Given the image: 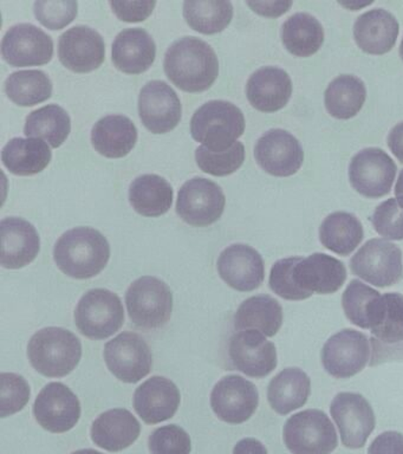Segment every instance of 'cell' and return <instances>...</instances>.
Instances as JSON below:
<instances>
[{
	"label": "cell",
	"instance_id": "cell-1",
	"mask_svg": "<svg viewBox=\"0 0 403 454\" xmlns=\"http://www.w3.org/2000/svg\"><path fill=\"white\" fill-rule=\"evenodd\" d=\"M164 67L172 83L186 92L207 90L219 74L217 53L197 37H182L173 43L166 52Z\"/></svg>",
	"mask_w": 403,
	"mask_h": 454
},
{
	"label": "cell",
	"instance_id": "cell-2",
	"mask_svg": "<svg viewBox=\"0 0 403 454\" xmlns=\"http://www.w3.org/2000/svg\"><path fill=\"white\" fill-rule=\"evenodd\" d=\"M111 247L100 231L91 227H76L66 231L54 248L56 265L66 276L89 279L107 266Z\"/></svg>",
	"mask_w": 403,
	"mask_h": 454
},
{
	"label": "cell",
	"instance_id": "cell-3",
	"mask_svg": "<svg viewBox=\"0 0 403 454\" xmlns=\"http://www.w3.org/2000/svg\"><path fill=\"white\" fill-rule=\"evenodd\" d=\"M27 356L40 374L47 378H63L80 364L82 344L69 330L49 326L31 337Z\"/></svg>",
	"mask_w": 403,
	"mask_h": 454
},
{
	"label": "cell",
	"instance_id": "cell-4",
	"mask_svg": "<svg viewBox=\"0 0 403 454\" xmlns=\"http://www.w3.org/2000/svg\"><path fill=\"white\" fill-rule=\"evenodd\" d=\"M245 131V117L238 106L228 101H210L194 113L190 134L212 152H225Z\"/></svg>",
	"mask_w": 403,
	"mask_h": 454
},
{
	"label": "cell",
	"instance_id": "cell-5",
	"mask_svg": "<svg viewBox=\"0 0 403 454\" xmlns=\"http://www.w3.org/2000/svg\"><path fill=\"white\" fill-rule=\"evenodd\" d=\"M126 304L134 325L143 330L160 329L171 319L173 294L164 280L144 276L127 290Z\"/></svg>",
	"mask_w": 403,
	"mask_h": 454
},
{
	"label": "cell",
	"instance_id": "cell-6",
	"mask_svg": "<svg viewBox=\"0 0 403 454\" xmlns=\"http://www.w3.org/2000/svg\"><path fill=\"white\" fill-rule=\"evenodd\" d=\"M283 439L292 454H331L338 445L335 426L320 410L299 411L289 418Z\"/></svg>",
	"mask_w": 403,
	"mask_h": 454
},
{
	"label": "cell",
	"instance_id": "cell-7",
	"mask_svg": "<svg viewBox=\"0 0 403 454\" xmlns=\"http://www.w3.org/2000/svg\"><path fill=\"white\" fill-rule=\"evenodd\" d=\"M125 322V309L118 294L107 289L88 291L75 310V325L90 340H105L119 332Z\"/></svg>",
	"mask_w": 403,
	"mask_h": 454
},
{
	"label": "cell",
	"instance_id": "cell-8",
	"mask_svg": "<svg viewBox=\"0 0 403 454\" xmlns=\"http://www.w3.org/2000/svg\"><path fill=\"white\" fill-rule=\"evenodd\" d=\"M353 275L377 287H389L403 278L402 251L380 238L368 240L350 259Z\"/></svg>",
	"mask_w": 403,
	"mask_h": 454
},
{
	"label": "cell",
	"instance_id": "cell-9",
	"mask_svg": "<svg viewBox=\"0 0 403 454\" xmlns=\"http://www.w3.org/2000/svg\"><path fill=\"white\" fill-rule=\"evenodd\" d=\"M226 197L219 184L205 177H193L180 188L176 213L190 226L206 227L224 213Z\"/></svg>",
	"mask_w": 403,
	"mask_h": 454
},
{
	"label": "cell",
	"instance_id": "cell-10",
	"mask_svg": "<svg viewBox=\"0 0 403 454\" xmlns=\"http://www.w3.org/2000/svg\"><path fill=\"white\" fill-rule=\"evenodd\" d=\"M321 360L325 372L334 378H353L369 364L370 340L357 330L343 329L324 344Z\"/></svg>",
	"mask_w": 403,
	"mask_h": 454
},
{
	"label": "cell",
	"instance_id": "cell-11",
	"mask_svg": "<svg viewBox=\"0 0 403 454\" xmlns=\"http://www.w3.org/2000/svg\"><path fill=\"white\" fill-rule=\"evenodd\" d=\"M398 167L381 148H366L357 153L349 166L353 190L366 198L377 199L391 193Z\"/></svg>",
	"mask_w": 403,
	"mask_h": 454
},
{
	"label": "cell",
	"instance_id": "cell-12",
	"mask_svg": "<svg viewBox=\"0 0 403 454\" xmlns=\"http://www.w3.org/2000/svg\"><path fill=\"white\" fill-rule=\"evenodd\" d=\"M104 355L109 371L122 382H139L153 367L151 348L136 333L125 332L109 340Z\"/></svg>",
	"mask_w": 403,
	"mask_h": 454
},
{
	"label": "cell",
	"instance_id": "cell-13",
	"mask_svg": "<svg viewBox=\"0 0 403 454\" xmlns=\"http://www.w3.org/2000/svg\"><path fill=\"white\" fill-rule=\"evenodd\" d=\"M342 443L350 450L362 449L376 426L373 408L357 393H338L330 406Z\"/></svg>",
	"mask_w": 403,
	"mask_h": 454
},
{
	"label": "cell",
	"instance_id": "cell-14",
	"mask_svg": "<svg viewBox=\"0 0 403 454\" xmlns=\"http://www.w3.org/2000/svg\"><path fill=\"white\" fill-rule=\"evenodd\" d=\"M260 394L257 387L239 375L222 378L211 394V407L221 421L239 425L257 411Z\"/></svg>",
	"mask_w": 403,
	"mask_h": 454
},
{
	"label": "cell",
	"instance_id": "cell-15",
	"mask_svg": "<svg viewBox=\"0 0 403 454\" xmlns=\"http://www.w3.org/2000/svg\"><path fill=\"white\" fill-rule=\"evenodd\" d=\"M81 411L79 397L61 382L45 386L34 404L38 424L51 433H66L75 427Z\"/></svg>",
	"mask_w": 403,
	"mask_h": 454
},
{
	"label": "cell",
	"instance_id": "cell-16",
	"mask_svg": "<svg viewBox=\"0 0 403 454\" xmlns=\"http://www.w3.org/2000/svg\"><path fill=\"white\" fill-rule=\"evenodd\" d=\"M2 55L12 67L44 66L54 56V41L33 24H17L3 38Z\"/></svg>",
	"mask_w": 403,
	"mask_h": 454
},
{
	"label": "cell",
	"instance_id": "cell-17",
	"mask_svg": "<svg viewBox=\"0 0 403 454\" xmlns=\"http://www.w3.org/2000/svg\"><path fill=\"white\" fill-rule=\"evenodd\" d=\"M254 158L258 165L278 177L295 176L304 162V151L299 141L289 131L271 129L257 141Z\"/></svg>",
	"mask_w": 403,
	"mask_h": 454
},
{
	"label": "cell",
	"instance_id": "cell-18",
	"mask_svg": "<svg viewBox=\"0 0 403 454\" xmlns=\"http://www.w3.org/2000/svg\"><path fill=\"white\" fill-rule=\"evenodd\" d=\"M229 358L236 371L254 379H263L277 367V350L258 330H244L229 340Z\"/></svg>",
	"mask_w": 403,
	"mask_h": 454
},
{
	"label": "cell",
	"instance_id": "cell-19",
	"mask_svg": "<svg viewBox=\"0 0 403 454\" xmlns=\"http://www.w3.org/2000/svg\"><path fill=\"white\" fill-rule=\"evenodd\" d=\"M139 114L144 127L151 133H168L182 120V102L166 82H148L140 91Z\"/></svg>",
	"mask_w": 403,
	"mask_h": 454
},
{
	"label": "cell",
	"instance_id": "cell-20",
	"mask_svg": "<svg viewBox=\"0 0 403 454\" xmlns=\"http://www.w3.org/2000/svg\"><path fill=\"white\" fill-rule=\"evenodd\" d=\"M58 57L63 66L74 73H91L105 62L104 38L94 28L77 25L59 37Z\"/></svg>",
	"mask_w": 403,
	"mask_h": 454
},
{
	"label": "cell",
	"instance_id": "cell-21",
	"mask_svg": "<svg viewBox=\"0 0 403 454\" xmlns=\"http://www.w3.org/2000/svg\"><path fill=\"white\" fill-rule=\"evenodd\" d=\"M218 271L229 286L242 293L258 289L265 278L260 252L245 244H233L219 255Z\"/></svg>",
	"mask_w": 403,
	"mask_h": 454
},
{
	"label": "cell",
	"instance_id": "cell-22",
	"mask_svg": "<svg viewBox=\"0 0 403 454\" xmlns=\"http://www.w3.org/2000/svg\"><path fill=\"white\" fill-rule=\"evenodd\" d=\"M182 395L171 380L153 376L134 393V410L148 425H157L174 417Z\"/></svg>",
	"mask_w": 403,
	"mask_h": 454
},
{
	"label": "cell",
	"instance_id": "cell-23",
	"mask_svg": "<svg viewBox=\"0 0 403 454\" xmlns=\"http://www.w3.org/2000/svg\"><path fill=\"white\" fill-rule=\"evenodd\" d=\"M0 264L6 269H22L36 259L41 250V239L33 223L17 216L0 223Z\"/></svg>",
	"mask_w": 403,
	"mask_h": 454
},
{
	"label": "cell",
	"instance_id": "cell-24",
	"mask_svg": "<svg viewBox=\"0 0 403 454\" xmlns=\"http://www.w3.org/2000/svg\"><path fill=\"white\" fill-rule=\"evenodd\" d=\"M292 275L300 290L311 294H331L345 284L346 269L338 259L320 252L302 258L293 268Z\"/></svg>",
	"mask_w": 403,
	"mask_h": 454
},
{
	"label": "cell",
	"instance_id": "cell-25",
	"mask_svg": "<svg viewBox=\"0 0 403 454\" xmlns=\"http://www.w3.org/2000/svg\"><path fill=\"white\" fill-rule=\"evenodd\" d=\"M291 95V77L281 67H260L247 81V99L261 113H275L284 108Z\"/></svg>",
	"mask_w": 403,
	"mask_h": 454
},
{
	"label": "cell",
	"instance_id": "cell-26",
	"mask_svg": "<svg viewBox=\"0 0 403 454\" xmlns=\"http://www.w3.org/2000/svg\"><path fill=\"white\" fill-rule=\"evenodd\" d=\"M399 31V21L391 12L375 9L357 18L353 25V38L363 52L381 56L394 48Z\"/></svg>",
	"mask_w": 403,
	"mask_h": 454
},
{
	"label": "cell",
	"instance_id": "cell-27",
	"mask_svg": "<svg viewBox=\"0 0 403 454\" xmlns=\"http://www.w3.org/2000/svg\"><path fill=\"white\" fill-rule=\"evenodd\" d=\"M157 45L143 28H126L112 44V63L122 73L139 74L153 66Z\"/></svg>",
	"mask_w": 403,
	"mask_h": 454
},
{
	"label": "cell",
	"instance_id": "cell-28",
	"mask_svg": "<svg viewBox=\"0 0 403 454\" xmlns=\"http://www.w3.org/2000/svg\"><path fill=\"white\" fill-rule=\"evenodd\" d=\"M141 425L128 410L115 408L105 411L91 426L95 445L109 452L128 449L140 436Z\"/></svg>",
	"mask_w": 403,
	"mask_h": 454
},
{
	"label": "cell",
	"instance_id": "cell-29",
	"mask_svg": "<svg viewBox=\"0 0 403 454\" xmlns=\"http://www.w3.org/2000/svg\"><path fill=\"white\" fill-rule=\"evenodd\" d=\"M137 129L133 121L123 115H109L95 123L91 142L101 155L120 159L136 147Z\"/></svg>",
	"mask_w": 403,
	"mask_h": 454
},
{
	"label": "cell",
	"instance_id": "cell-30",
	"mask_svg": "<svg viewBox=\"0 0 403 454\" xmlns=\"http://www.w3.org/2000/svg\"><path fill=\"white\" fill-rule=\"evenodd\" d=\"M311 381L306 372L299 368H286L271 380L267 387V401L272 410L288 415L298 410L309 400Z\"/></svg>",
	"mask_w": 403,
	"mask_h": 454
},
{
	"label": "cell",
	"instance_id": "cell-31",
	"mask_svg": "<svg viewBox=\"0 0 403 454\" xmlns=\"http://www.w3.org/2000/svg\"><path fill=\"white\" fill-rule=\"evenodd\" d=\"M2 161L16 176H35L47 168L51 161V151L41 138L16 137L3 148Z\"/></svg>",
	"mask_w": 403,
	"mask_h": 454
},
{
	"label": "cell",
	"instance_id": "cell-32",
	"mask_svg": "<svg viewBox=\"0 0 403 454\" xmlns=\"http://www.w3.org/2000/svg\"><path fill=\"white\" fill-rule=\"evenodd\" d=\"M282 325V305L268 294L247 298L235 315L236 329L258 330L267 337L277 335Z\"/></svg>",
	"mask_w": 403,
	"mask_h": 454
},
{
	"label": "cell",
	"instance_id": "cell-33",
	"mask_svg": "<svg viewBox=\"0 0 403 454\" xmlns=\"http://www.w3.org/2000/svg\"><path fill=\"white\" fill-rule=\"evenodd\" d=\"M369 329L375 339L384 344L403 342V296L398 293L384 294L370 305L368 315Z\"/></svg>",
	"mask_w": 403,
	"mask_h": 454
},
{
	"label": "cell",
	"instance_id": "cell-34",
	"mask_svg": "<svg viewBox=\"0 0 403 454\" xmlns=\"http://www.w3.org/2000/svg\"><path fill=\"white\" fill-rule=\"evenodd\" d=\"M129 201L143 216H160L172 207L173 188L168 181L157 174L137 176L129 187Z\"/></svg>",
	"mask_w": 403,
	"mask_h": 454
},
{
	"label": "cell",
	"instance_id": "cell-35",
	"mask_svg": "<svg viewBox=\"0 0 403 454\" xmlns=\"http://www.w3.org/2000/svg\"><path fill=\"white\" fill-rule=\"evenodd\" d=\"M366 98V84L353 74H339L324 92L325 108L337 120L355 117L363 108Z\"/></svg>",
	"mask_w": 403,
	"mask_h": 454
},
{
	"label": "cell",
	"instance_id": "cell-36",
	"mask_svg": "<svg viewBox=\"0 0 403 454\" xmlns=\"http://www.w3.org/2000/svg\"><path fill=\"white\" fill-rule=\"evenodd\" d=\"M362 223L348 212H335L323 220L320 227V240L324 247L336 254H352L362 243Z\"/></svg>",
	"mask_w": 403,
	"mask_h": 454
},
{
	"label": "cell",
	"instance_id": "cell-37",
	"mask_svg": "<svg viewBox=\"0 0 403 454\" xmlns=\"http://www.w3.org/2000/svg\"><path fill=\"white\" fill-rule=\"evenodd\" d=\"M282 41L291 55L306 59L314 55L323 45L324 28L311 14L296 13L283 24Z\"/></svg>",
	"mask_w": 403,
	"mask_h": 454
},
{
	"label": "cell",
	"instance_id": "cell-38",
	"mask_svg": "<svg viewBox=\"0 0 403 454\" xmlns=\"http://www.w3.org/2000/svg\"><path fill=\"white\" fill-rule=\"evenodd\" d=\"M72 130V121L62 106L49 105L35 110L27 117L24 134L27 137L44 138L52 148L61 147Z\"/></svg>",
	"mask_w": 403,
	"mask_h": 454
},
{
	"label": "cell",
	"instance_id": "cell-39",
	"mask_svg": "<svg viewBox=\"0 0 403 454\" xmlns=\"http://www.w3.org/2000/svg\"><path fill=\"white\" fill-rule=\"evenodd\" d=\"M5 92L16 105L33 106L51 98L52 83L43 71H17L5 81Z\"/></svg>",
	"mask_w": 403,
	"mask_h": 454
},
{
	"label": "cell",
	"instance_id": "cell-40",
	"mask_svg": "<svg viewBox=\"0 0 403 454\" xmlns=\"http://www.w3.org/2000/svg\"><path fill=\"white\" fill-rule=\"evenodd\" d=\"M183 18L193 30L204 35L224 31L231 23L233 6L229 2H185Z\"/></svg>",
	"mask_w": 403,
	"mask_h": 454
},
{
	"label": "cell",
	"instance_id": "cell-41",
	"mask_svg": "<svg viewBox=\"0 0 403 454\" xmlns=\"http://www.w3.org/2000/svg\"><path fill=\"white\" fill-rule=\"evenodd\" d=\"M196 160L203 172L214 176H226L243 166L245 161V147L239 141L225 152H212L200 145L196 151Z\"/></svg>",
	"mask_w": 403,
	"mask_h": 454
},
{
	"label": "cell",
	"instance_id": "cell-42",
	"mask_svg": "<svg viewBox=\"0 0 403 454\" xmlns=\"http://www.w3.org/2000/svg\"><path fill=\"white\" fill-rule=\"evenodd\" d=\"M380 296L377 290L368 286L360 280H352L342 294V307L346 318L360 328L369 329L368 314H369L370 305Z\"/></svg>",
	"mask_w": 403,
	"mask_h": 454
},
{
	"label": "cell",
	"instance_id": "cell-43",
	"mask_svg": "<svg viewBox=\"0 0 403 454\" xmlns=\"http://www.w3.org/2000/svg\"><path fill=\"white\" fill-rule=\"evenodd\" d=\"M303 257H290L275 262L272 266L268 286L277 296L286 301H304L313 296L306 291L300 290L293 280V268Z\"/></svg>",
	"mask_w": 403,
	"mask_h": 454
},
{
	"label": "cell",
	"instance_id": "cell-44",
	"mask_svg": "<svg viewBox=\"0 0 403 454\" xmlns=\"http://www.w3.org/2000/svg\"><path fill=\"white\" fill-rule=\"evenodd\" d=\"M0 407L2 418L9 417L22 411L30 400V386L22 376L13 372L0 374Z\"/></svg>",
	"mask_w": 403,
	"mask_h": 454
},
{
	"label": "cell",
	"instance_id": "cell-45",
	"mask_svg": "<svg viewBox=\"0 0 403 454\" xmlns=\"http://www.w3.org/2000/svg\"><path fill=\"white\" fill-rule=\"evenodd\" d=\"M148 447L151 454H190L192 442L185 429L178 425H167L151 433Z\"/></svg>",
	"mask_w": 403,
	"mask_h": 454
},
{
	"label": "cell",
	"instance_id": "cell-46",
	"mask_svg": "<svg viewBox=\"0 0 403 454\" xmlns=\"http://www.w3.org/2000/svg\"><path fill=\"white\" fill-rule=\"evenodd\" d=\"M77 9L75 0H40L35 3V16L45 27L61 30L75 20Z\"/></svg>",
	"mask_w": 403,
	"mask_h": 454
},
{
	"label": "cell",
	"instance_id": "cell-47",
	"mask_svg": "<svg viewBox=\"0 0 403 454\" xmlns=\"http://www.w3.org/2000/svg\"><path fill=\"white\" fill-rule=\"evenodd\" d=\"M371 223L384 239H403V207L396 199H388L375 208Z\"/></svg>",
	"mask_w": 403,
	"mask_h": 454
},
{
	"label": "cell",
	"instance_id": "cell-48",
	"mask_svg": "<svg viewBox=\"0 0 403 454\" xmlns=\"http://www.w3.org/2000/svg\"><path fill=\"white\" fill-rule=\"evenodd\" d=\"M109 5L119 20L127 23H139L151 16L157 2H111Z\"/></svg>",
	"mask_w": 403,
	"mask_h": 454
},
{
	"label": "cell",
	"instance_id": "cell-49",
	"mask_svg": "<svg viewBox=\"0 0 403 454\" xmlns=\"http://www.w3.org/2000/svg\"><path fill=\"white\" fill-rule=\"evenodd\" d=\"M368 454H403L402 433L394 431L382 433L371 442Z\"/></svg>",
	"mask_w": 403,
	"mask_h": 454
},
{
	"label": "cell",
	"instance_id": "cell-50",
	"mask_svg": "<svg viewBox=\"0 0 403 454\" xmlns=\"http://www.w3.org/2000/svg\"><path fill=\"white\" fill-rule=\"evenodd\" d=\"M373 355L369 361L370 367H375L385 362L403 361V342L398 344H384L377 339H370Z\"/></svg>",
	"mask_w": 403,
	"mask_h": 454
},
{
	"label": "cell",
	"instance_id": "cell-51",
	"mask_svg": "<svg viewBox=\"0 0 403 454\" xmlns=\"http://www.w3.org/2000/svg\"><path fill=\"white\" fill-rule=\"evenodd\" d=\"M253 12L267 18H277L288 12L291 9L292 2H247Z\"/></svg>",
	"mask_w": 403,
	"mask_h": 454
},
{
	"label": "cell",
	"instance_id": "cell-52",
	"mask_svg": "<svg viewBox=\"0 0 403 454\" xmlns=\"http://www.w3.org/2000/svg\"><path fill=\"white\" fill-rule=\"evenodd\" d=\"M388 147L399 162L403 163V122L396 124L387 138Z\"/></svg>",
	"mask_w": 403,
	"mask_h": 454
},
{
	"label": "cell",
	"instance_id": "cell-53",
	"mask_svg": "<svg viewBox=\"0 0 403 454\" xmlns=\"http://www.w3.org/2000/svg\"><path fill=\"white\" fill-rule=\"evenodd\" d=\"M233 454H267V450L260 440L246 438L236 443Z\"/></svg>",
	"mask_w": 403,
	"mask_h": 454
},
{
	"label": "cell",
	"instance_id": "cell-54",
	"mask_svg": "<svg viewBox=\"0 0 403 454\" xmlns=\"http://www.w3.org/2000/svg\"><path fill=\"white\" fill-rule=\"evenodd\" d=\"M395 197L399 205L403 207V169L401 170V173H399L398 183H396Z\"/></svg>",
	"mask_w": 403,
	"mask_h": 454
},
{
	"label": "cell",
	"instance_id": "cell-55",
	"mask_svg": "<svg viewBox=\"0 0 403 454\" xmlns=\"http://www.w3.org/2000/svg\"><path fill=\"white\" fill-rule=\"evenodd\" d=\"M72 454H104V453L98 452V450L88 449V450H76V452H74Z\"/></svg>",
	"mask_w": 403,
	"mask_h": 454
},
{
	"label": "cell",
	"instance_id": "cell-56",
	"mask_svg": "<svg viewBox=\"0 0 403 454\" xmlns=\"http://www.w3.org/2000/svg\"><path fill=\"white\" fill-rule=\"evenodd\" d=\"M399 56H401V59L403 60V38H402L401 45H399Z\"/></svg>",
	"mask_w": 403,
	"mask_h": 454
}]
</instances>
